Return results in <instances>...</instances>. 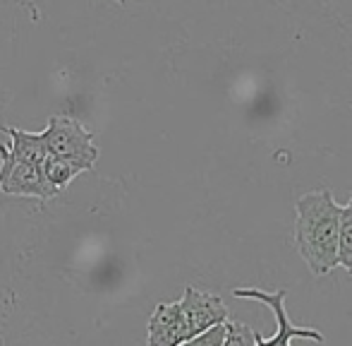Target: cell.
<instances>
[{
    "label": "cell",
    "mask_w": 352,
    "mask_h": 346,
    "mask_svg": "<svg viewBox=\"0 0 352 346\" xmlns=\"http://www.w3.org/2000/svg\"><path fill=\"white\" fill-rule=\"evenodd\" d=\"M226 344L223 346H256V332L242 323L226 320Z\"/></svg>",
    "instance_id": "obj_10"
},
{
    "label": "cell",
    "mask_w": 352,
    "mask_h": 346,
    "mask_svg": "<svg viewBox=\"0 0 352 346\" xmlns=\"http://www.w3.org/2000/svg\"><path fill=\"white\" fill-rule=\"evenodd\" d=\"M180 313H182V323H185L187 342L192 337H197L199 332H204L206 327H211V325L228 320V308L221 296L195 289V286H187L185 294H182Z\"/></svg>",
    "instance_id": "obj_5"
},
{
    "label": "cell",
    "mask_w": 352,
    "mask_h": 346,
    "mask_svg": "<svg viewBox=\"0 0 352 346\" xmlns=\"http://www.w3.org/2000/svg\"><path fill=\"white\" fill-rule=\"evenodd\" d=\"M151 346H182L187 342L185 323H182L180 301L175 303H158L148 320V337Z\"/></svg>",
    "instance_id": "obj_6"
},
{
    "label": "cell",
    "mask_w": 352,
    "mask_h": 346,
    "mask_svg": "<svg viewBox=\"0 0 352 346\" xmlns=\"http://www.w3.org/2000/svg\"><path fill=\"white\" fill-rule=\"evenodd\" d=\"M235 298H250V301H259V303L269 305L274 310L276 318V334L274 337H261L256 334V346H287L292 339H311V342H324V334L314 327H300V325H292L290 318L285 313V298L287 291H261V289H232Z\"/></svg>",
    "instance_id": "obj_4"
},
{
    "label": "cell",
    "mask_w": 352,
    "mask_h": 346,
    "mask_svg": "<svg viewBox=\"0 0 352 346\" xmlns=\"http://www.w3.org/2000/svg\"><path fill=\"white\" fill-rule=\"evenodd\" d=\"M338 265L352 276V197L348 200V205H340Z\"/></svg>",
    "instance_id": "obj_9"
},
{
    "label": "cell",
    "mask_w": 352,
    "mask_h": 346,
    "mask_svg": "<svg viewBox=\"0 0 352 346\" xmlns=\"http://www.w3.org/2000/svg\"><path fill=\"white\" fill-rule=\"evenodd\" d=\"M116 3H118V5H122V3H125V0H116Z\"/></svg>",
    "instance_id": "obj_12"
},
{
    "label": "cell",
    "mask_w": 352,
    "mask_h": 346,
    "mask_svg": "<svg viewBox=\"0 0 352 346\" xmlns=\"http://www.w3.org/2000/svg\"><path fill=\"white\" fill-rule=\"evenodd\" d=\"M340 205L331 190H314L295 202V248L311 274L326 276L338 267Z\"/></svg>",
    "instance_id": "obj_1"
},
{
    "label": "cell",
    "mask_w": 352,
    "mask_h": 346,
    "mask_svg": "<svg viewBox=\"0 0 352 346\" xmlns=\"http://www.w3.org/2000/svg\"><path fill=\"white\" fill-rule=\"evenodd\" d=\"M0 192L12 197H36L41 202L60 195L43 176L41 166L17 159L3 142H0Z\"/></svg>",
    "instance_id": "obj_2"
},
{
    "label": "cell",
    "mask_w": 352,
    "mask_h": 346,
    "mask_svg": "<svg viewBox=\"0 0 352 346\" xmlns=\"http://www.w3.org/2000/svg\"><path fill=\"white\" fill-rule=\"evenodd\" d=\"M41 169H43V176L48 178V183H51L58 192H63L74 181V178L79 176V173L94 171V166L87 164V161H79V159H67V156L48 154L46 159H43Z\"/></svg>",
    "instance_id": "obj_8"
},
{
    "label": "cell",
    "mask_w": 352,
    "mask_h": 346,
    "mask_svg": "<svg viewBox=\"0 0 352 346\" xmlns=\"http://www.w3.org/2000/svg\"><path fill=\"white\" fill-rule=\"evenodd\" d=\"M3 132L10 137V147L8 150L12 152L17 159L29 161V164L41 166L43 159L48 156L46 142H43L41 132H27V130H17V128L5 125Z\"/></svg>",
    "instance_id": "obj_7"
},
{
    "label": "cell",
    "mask_w": 352,
    "mask_h": 346,
    "mask_svg": "<svg viewBox=\"0 0 352 346\" xmlns=\"http://www.w3.org/2000/svg\"><path fill=\"white\" fill-rule=\"evenodd\" d=\"M43 142H46L48 154L67 156V159H79L87 164H96L98 161V147L94 145L91 130L82 125L77 118L72 116H51L48 118L46 130L41 132Z\"/></svg>",
    "instance_id": "obj_3"
},
{
    "label": "cell",
    "mask_w": 352,
    "mask_h": 346,
    "mask_svg": "<svg viewBox=\"0 0 352 346\" xmlns=\"http://www.w3.org/2000/svg\"><path fill=\"white\" fill-rule=\"evenodd\" d=\"M226 320L223 323H216L211 327H206L204 332H199L197 337H192L187 344L192 346H223L226 344Z\"/></svg>",
    "instance_id": "obj_11"
}]
</instances>
